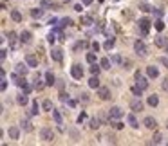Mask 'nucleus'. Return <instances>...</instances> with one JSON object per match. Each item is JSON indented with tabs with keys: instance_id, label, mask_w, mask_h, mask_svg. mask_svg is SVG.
<instances>
[{
	"instance_id": "12",
	"label": "nucleus",
	"mask_w": 168,
	"mask_h": 146,
	"mask_svg": "<svg viewBox=\"0 0 168 146\" xmlns=\"http://www.w3.org/2000/svg\"><path fill=\"white\" fill-rule=\"evenodd\" d=\"M154 44L157 45V47H166L168 45V38L166 36H155V40H154Z\"/></svg>"
},
{
	"instance_id": "24",
	"label": "nucleus",
	"mask_w": 168,
	"mask_h": 146,
	"mask_svg": "<svg viewBox=\"0 0 168 146\" xmlns=\"http://www.w3.org/2000/svg\"><path fill=\"white\" fill-rule=\"evenodd\" d=\"M161 143H163V135H161L159 132H155L152 137V144H161Z\"/></svg>"
},
{
	"instance_id": "51",
	"label": "nucleus",
	"mask_w": 168,
	"mask_h": 146,
	"mask_svg": "<svg viewBox=\"0 0 168 146\" xmlns=\"http://www.w3.org/2000/svg\"><path fill=\"white\" fill-rule=\"evenodd\" d=\"M85 117H87V116H85V112H81L80 116H78V123H83V119H85Z\"/></svg>"
},
{
	"instance_id": "47",
	"label": "nucleus",
	"mask_w": 168,
	"mask_h": 146,
	"mask_svg": "<svg viewBox=\"0 0 168 146\" xmlns=\"http://www.w3.org/2000/svg\"><path fill=\"white\" fill-rule=\"evenodd\" d=\"M123 126H125V124L121 123V121H116V123H114V128H116V130H121Z\"/></svg>"
},
{
	"instance_id": "34",
	"label": "nucleus",
	"mask_w": 168,
	"mask_h": 146,
	"mask_svg": "<svg viewBox=\"0 0 168 146\" xmlns=\"http://www.w3.org/2000/svg\"><path fill=\"white\" fill-rule=\"evenodd\" d=\"M22 128L25 132H33V124H31L29 121H22Z\"/></svg>"
},
{
	"instance_id": "43",
	"label": "nucleus",
	"mask_w": 168,
	"mask_h": 146,
	"mask_svg": "<svg viewBox=\"0 0 168 146\" xmlns=\"http://www.w3.org/2000/svg\"><path fill=\"white\" fill-rule=\"evenodd\" d=\"M112 63H123V60H121V56H119V54H116V56H112Z\"/></svg>"
},
{
	"instance_id": "25",
	"label": "nucleus",
	"mask_w": 168,
	"mask_h": 146,
	"mask_svg": "<svg viewBox=\"0 0 168 146\" xmlns=\"http://www.w3.org/2000/svg\"><path fill=\"white\" fill-rule=\"evenodd\" d=\"M45 83H47L49 87L54 85V76H52V72H45Z\"/></svg>"
},
{
	"instance_id": "18",
	"label": "nucleus",
	"mask_w": 168,
	"mask_h": 146,
	"mask_svg": "<svg viewBox=\"0 0 168 146\" xmlns=\"http://www.w3.org/2000/svg\"><path fill=\"white\" fill-rule=\"evenodd\" d=\"M27 70H29V65H27V63H18V65H16V72L22 74V76H25Z\"/></svg>"
},
{
	"instance_id": "31",
	"label": "nucleus",
	"mask_w": 168,
	"mask_h": 146,
	"mask_svg": "<svg viewBox=\"0 0 168 146\" xmlns=\"http://www.w3.org/2000/svg\"><path fill=\"white\" fill-rule=\"evenodd\" d=\"M52 117H54V121H56V124H62V116H60L58 110L52 108Z\"/></svg>"
},
{
	"instance_id": "5",
	"label": "nucleus",
	"mask_w": 168,
	"mask_h": 146,
	"mask_svg": "<svg viewBox=\"0 0 168 146\" xmlns=\"http://www.w3.org/2000/svg\"><path fill=\"white\" fill-rule=\"evenodd\" d=\"M136 80H138V87H141L143 90H146V88H148V80H146V78H143L139 70L136 72Z\"/></svg>"
},
{
	"instance_id": "35",
	"label": "nucleus",
	"mask_w": 168,
	"mask_h": 146,
	"mask_svg": "<svg viewBox=\"0 0 168 146\" xmlns=\"http://www.w3.org/2000/svg\"><path fill=\"white\" fill-rule=\"evenodd\" d=\"M54 33H56V31L52 29L51 33H49V36H47V42H49V44H54V42H56V34H54Z\"/></svg>"
},
{
	"instance_id": "38",
	"label": "nucleus",
	"mask_w": 168,
	"mask_h": 146,
	"mask_svg": "<svg viewBox=\"0 0 168 146\" xmlns=\"http://www.w3.org/2000/svg\"><path fill=\"white\" fill-rule=\"evenodd\" d=\"M87 61L90 63V65L96 63V54H94V52H89V54H87Z\"/></svg>"
},
{
	"instance_id": "11",
	"label": "nucleus",
	"mask_w": 168,
	"mask_h": 146,
	"mask_svg": "<svg viewBox=\"0 0 168 146\" xmlns=\"http://www.w3.org/2000/svg\"><path fill=\"white\" fill-rule=\"evenodd\" d=\"M25 63H27L31 69H33V67H38V60H36V56H35V54H27V56H25Z\"/></svg>"
},
{
	"instance_id": "59",
	"label": "nucleus",
	"mask_w": 168,
	"mask_h": 146,
	"mask_svg": "<svg viewBox=\"0 0 168 146\" xmlns=\"http://www.w3.org/2000/svg\"><path fill=\"white\" fill-rule=\"evenodd\" d=\"M166 52H168V45H166Z\"/></svg>"
},
{
	"instance_id": "55",
	"label": "nucleus",
	"mask_w": 168,
	"mask_h": 146,
	"mask_svg": "<svg viewBox=\"0 0 168 146\" xmlns=\"http://www.w3.org/2000/svg\"><path fill=\"white\" fill-rule=\"evenodd\" d=\"M81 9H83V8H81V4H76V6H74V11H78V13H80Z\"/></svg>"
},
{
	"instance_id": "26",
	"label": "nucleus",
	"mask_w": 168,
	"mask_h": 146,
	"mask_svg": "<svg viewBox=\"0 0 168 146\" xmlns=\"http://www.w3.org/2000/svg\"><path fill=\"white\" fill-rule=\"evenodd\" d=\"M11 18H13L15 22H22V15H20V11L13 9V11H11Z\"/></svg>"
},
{
	"instance_id": "17",
	"label": "nucleus",
	"mask_w": 168,
	"mask_h": 146,
	"mask_svg": "<svg viewBox=\"0 0 168 146\" xmlns=\"http://www.w3.org/2000/svg\"><path fill=\"white\" fill-rule=\"evenodd\" d=\"M31 33L29 31H22V33H20V42H22V44H29L31 42Z\"/></svg>"
},
{
	"instance_id": "29",
	"label": "nucleus",
	"mask_w": 168,
	"mask_h": 146,
	"mask_svg": "<svg viewBox=\"0 0 168 146\" xmlns=\"http://www.w3.org/2000/svg\"><path fill=\"white\" fill-rule=\"evenodd\" d=\"M42 108L47 110V112H52V103H51V99H45V101L42 103Z\"/></svg>"
},
{
	"instance_id": "21",
	"label": "nucleus",
	"mask_w": 168,
	"mask_h": 146,
	"mask_svg": "<svg viewBox=\"0 0 168 146\" xmlns=\"http://www.w3.org/2000/svg\"><path fill=\"white\" fill-rule=\"evenodd\" d=\"M31 16H33V18H42V16H44V9L42 8L31 9Z\"/></svg>"
},
{
	"instance_id": "20",
	"label": "nucleus",
	"mask_w": 168,
	"mask_h": 146,
	"mask_svg": "<svg viewBox=\"0 0 168 146\" xmlns=\"http://www.w3.org/2000/svg\"><path fill=\"white\" fill-rule=\"evenodd\" d=\"M146 103L150 105V107H157L159 105V97L155 94H152V96H148V99H146Z\"/></svg>"
},
{
	"instance_id": "54",
	"label": "nucleus",
	"mask_w": 168,
	"mask_h": 146,
	"mask_svg": "<svg viewBox=\"0 0 168 146\" xmlns=\"http://www.w3.org/2000/svg\"><path fill=\"white\" fill-rule=\"evenodd\" d=\"M123 67H125V69H130V60H125V61H123Z\"/></svg>"
},
{
	"instance_id": "16",
	"label": "nucleus",
	"mask_w": 168,
	"mask_h": 146,
	"mask_svg": "<svg viewBox=\"0 0 168 146\" xmlns=\"http://www.w3.org/2000/svg\"><path fill=\"white\" fill-rule=\"evenodd\" d=\"M16 103H18L20 107H25V105L29 103V97H27V94H25V92H24V94H20L18 97H16Z\"/></svg>"
},
{
	"instance_id": "15",
	"label": "nucleus",
	"mask_w": 168,
	"mask_h": 146,
	"mask_svg": "<svg viewBox=\"0 0 168 146\" xmlns=\"http://www.w3.org/2000/svg\"><path fill=\"white\" fill-rule=\"evenodd\" d=\"M62 49H52V52H51V58L54 60V61H62V58H63V54H62Z\"/></svg>"
},
{
	"instance_id": "53",
	"label": "nucleus",
	"mask_w": 168,
	"mask_h": 146,
	"mask_svg": "<svg viewBox=\"0 0 168 146\" xmlns=\"http://www.w3.org/2000/svg\"><path fill=\"white\" fill-rule=\"evenodd\" d=\"M60 99H62V101H69V96L62 92V94H60Z\"/></svg>"
},
{
	"instance_id": "36",
	"label": "nucleus",
	"mask_w": 168,
	"mask_h": 146,
	"mask_svg": "<svg viewBox=\"0 0 168 146\" xmlns=\"http://www.w3.org/2000/svg\"><path fill=\"white\" fill-rule=\"evenodd\" d=\"M154 27H155L157 31H163V29H165V22H163V20H155Z\"/></svg>"
},
{
	"instance_id": "52",
	"label": "nucleus",
	"mask_w": 168,
	"mask_h": 146,
	"mask_svg": "<svg viewBox=\"0 0 168 146\" xmlns=\"http://www.w3.org/2000/svg\"><path fill=\"white\" fill-rule=\"evenodd\" d=\"M0 88H2V90H6V88H8V81H6V80H2V83H0Z\"/></svg>"
},
{
	"instance_id": "3",
	"label": "nucleus",
	"mask_w": 168,
	"mask_h": 146,
	"mask_svg": "<svg viewBox=\"0 0 168 146\" xmlns=\"http://www.w3.org/2000/svg\"><path fill=\"white\" fill-rule=\"evenodd\" d=\"M119 117H123V110L119 107H112L109 110V119H119Z\"/></svg>"
},
{
	"instance_id": "14",
	"label": "nucleus",
	"mask_w": 168,
	"mask_h": 146,
	"mask_svg": "<svg viewBox=\"0 0 168 146\" xmlns=\"http://www.w3.org/2000/svg\"><path fill=\"white\" fill-rule=\"evenodd\" d=\"M89 87L90 88H100V78H98V74H92V78L89 80Z\"/></svg>"
},
{
	"instance_id": "19",
	"label": "nucleus",
	"mask_w": 168,
	"mask_h": 146,
	"mask_svg": "<svg viewBox=\"0 0 168 146\" xmlns=\"http://www.w3.org/2000/svg\"><path fill=\"white\" fill-rule=\"evenodd\" d=\"M127 121H128V124H130L132 128H138V126H139L138 119H136V116H134V114H128V116H127Z\"/></svg>"
},
{
	"instance_id": "44",
	"label": "nucleus",
	"mask_w": 168,
	"mask_h": 146,
	"mask_svg": "<svg viewBox=\"0 0 168 146\" xmlns=\"http://www.w3.org/2000/svg\"><path fill=\"white\" fill-rule=\"evenodd\" d=\"M161 87H163V90H165V92H168V78H165V80H163Z\"/></svg>"
},
{
	"instance_id": "42",
	"label": "nucleus",
	"mask_w": 168,
	"mask_h": 146,
	"mask_svg": "<svg viewBox=\"0 0 168 146\" xmlns=\"http://www.w3.org/2000/svg\"><path fill=\"white\" fill-rule=\"evenodd\" d=\"M20 88H22V90H24V92H25V94H29V92H31V85H29V83H27V81H25V83H24V85H22V87H20Z\"/></svg>"
},
{
	"instance_id": "33",
	"label": "nucleus",
	"mask_w": 168,
	"mask_h": 146,
	"mask_svg": "<svg viewBox=\"0 0 168 146\" xmlns=\"http://www.w3.org/2000/svg\"><path fill=\"white\" fill-rule=\"evenodd\" d=\"M132 94L138 96V97H141V94H143V88L138 87V85H136V87H132Z\"/></svg>"
},
{
	"instance_id": "39",
	"label": "nucleus",
	"mask_w": 168,
	"mask_h": 146,
	"mask_svg": "<svg viewBox=\"0 0 168 146\" xmlns=\"http://www.w3.org/2000/svg\"><path fill=\"white\" fill-rule=\"evenodd\" d=\"M81 22L85 23V25H92V23H94V20H92L90 16H83V18H81Z\"/></svg>"
},
{
	"instance_id": "28",
	"label": "nucleus",
	"mask_w": 168,
	"mask_h": 146,
	"mask_svg": "<svg viewBox=\"0 0 168 146\" xmlns=\"http://www.w3.org/2000/svg\"><path fill=\"white\" fill-rule=\"evenodd\" d=\"M89 126H90V130H98V128L101 126V124H100V119H90Z\"/></svg>"
},
{
	"instance_id": "45",
	"label": "nucleus",
	"mask_w": 168,
	"mask_h": 146,
	"mask_svg": "<svg viewBox=\"0 0 168 146\" xmlns=\"http://www.w3.org/2000/svg\"><path fill=\"white\" fill-rule=\"evenodd\" d=\"M83 47H87V42H78L74 45V49H83Z\"/></svg>"
},
{
	"instance_id": "30",
	"label": "nucleus",
	"mask_w": 168,
	"mask_h": 146,
	"mask_svg": "<svg viewBox=\"0 0 168 146\" xmlns=\"http://www.w3.org/2000/svg\"><path fill=\"white\" fill-rule=\"evenodd\" d=\"M114 44H116V40H114V38H109V40H107V42L103 44V47H105L107 51H110V49L114 47Z\"/></svg>"
},
{
	"instance_id": "56",
	"label": "nucleus",
	"mask_w": 168,
	"mask_h": 146,
	"mask_svg": "<svg viewBox=\"0 0 168 146\" xmlns=\"http://www.w3.org/2000/svg\"><path fill=\"white\" fill-rule=\"evenodd\" d=\"M49 23H51V25H56V23H58V18H51V20H49Z\"/></svg>"
},
{
	"instance_id": "49",
	"label": "nucleus",
	"mask_w": 168,
	"mask_h": 146,
	"mask_svg": "<svg viewBox=\"0 0 168 146\" xmlns=\"http://www.w3.org/2000/svg\"><path fill=\"white\" fill-rule=\"evenodd\" d=\"M80 101H83V103H87L89 101V94H85V92H83V94L80 96Z\"/></svg>"
},
{
	"instance_id": "22",
	"label": "nucleus",
	"mask_w": 168,
	"mask_h": 146,
	"mask_svg": "<svg viewBox=\"0 0 168 146\" xmlns=\"http://www.w3.org/2000/svg\"><path fill=\"white\" fill-rule=\"evenodd\" d=\"M9 44H11V49H16V33H13V31H9Z\"/></svg>"
},
{
	"instance_id": "7",
	"label": "nucleus",
	"mask_w": 168,
	"mask_h": 146,
	"mask_svg": "<svg viewBox=\"0 0 168 146\" xmlns=\"http://www.w3.org/2000/svg\"><path fill=\"white\" fill-rule=\"evenodd\" d=\"M130 108L134 110V112H141V110H143V101H141L139 97L132 99V101H130Z\"/></svg>"
},
{
	"instance_id": "10",
	"label": "nucleus",
	"mask_w": 168,
	"mask_h": 146,
	"mask_svg": "<svg viewBox=\"0 0 168 146\" xmlns=\"http://www.w3.org/2000/svg\"><path fill=\"white\" fill-rule=\"evenodd\" d=\"M146 74H148V78H152V80H155L157 76H159V69L154 65H148L146 67Z\"/></svg>"
},
{
	"instance_id": "58",
	"label": "nucleus",
	"mask_w": 168,
	"mask_h": 146,
	"mask_svg": "<svg viewBox=\"0 0 168 146\" xmlns=\"http://www.w3.org/2000/svg\"><path fill=\"white\" fill-rule=\"evenodd\" d=\"M81 2H83L85 6H90V4H92V0H81Z\"/></svg>"
},
{
	"instance_id": "46",
	"label": "nucleus",
	"mask_w": 168,
	"mask_h": 146,
	"mask_svg": "<svg viewBox=\"0 0 168 146\" xmlns=\"http://www.w3.org/2000/svg\"><path fill=\"white\" fill-rule=\"evenodd\" d=\"M42 6L44 8H52V2L51 0H42Z\"/></svg>"
},
{
	"instance_id": "37",
	"label": "nucleus",
	"mask_w": 168,
	"mask_h": 146,
	"mask_svg": "<svg viewBox=\"0 0 168 146\" xmlns=\"http://www.w3.org/2000/svg\"><path fill=\"white\" fill-rule=\"evenodd\" d=\"M100 70H101V65L92 63V67H90V74H100Z\"/></svg>"
},
{
	"instance_id": "40",
	"label": "nucleus",
	"mask_w": 168,
	"mask_h": 146,
	"mask_svg": "<svg viewBox=\"0 0 168 146\" xmlns=\"http://www.w3.org/2000/svg\"><path fill=\"white\" fill-rule=\"evenodd\" d=\"M38 101H33V110H31V116H36L38 114Z\"/></svg>"
},
{
	"instance_id": "27",
	"label": "nucleus",
	"mask_w": 168,
	"mask_h": 146,
	"mask_svg": "<svg viewBox=\"0 0 168 146\" xmlns=\"http://www.w3.org/2000/svg\"><path fill=\"white\" fill-rule=\"evenodd\" d=\"M45 85H47V83H44V81L40 80V76H38L36 80H35V88H36V90H42V88H44Z\"/></svg>"
},
{
	"instance_id": "1",
	"label": "nucleus",
	"mask_w": 168,
	"mask_h": 146,
	"mask_svg": "<svg viewBox=\"0 0 168 146\" xmlns=\"http://www.w3.org/2000/svg\"><path fill=\"white\" fill-rule=\"evenodd\" d=\"M40 137H42V141H45V143H51L52 139H54V132H52V128H42L40 130Z\"/></svg>"
},
{
	"instance_id": "50",
	"label": "nucleus",
	"mask_w": 168,
	"mask_h": 146,
	"mask_svg": "<svg viewBox=\"0 0 168 146\" xmlns=\"http://www.w3.org/2000/svg\"><path fill=\"white\" fill-rule=\"evenodd\" d=\"M92 51H94V52L100 51V44H98V42H92Z\"/></svg>"
},
{
	"instance_id": "57",
	"label": "nucleus",
	"mask_w": 168,
	"mask_h": 146,
	"mask_svg": "<svg viewBox=\"0 0 168 146\" xmlns=\"http://www.w3.org/2000/svg\"><path fill=\"white\" fill-rule=\"evenodd\" d=\"M69 107H73L74 108V107H76V101H74V99H69Z\"/></svg>"
},
{
	"instance_id": "13",
	"label": "nucleus",
	"mask_w": 168,
	"mask_h": 146,
	"mask_svg": "<svg viewBox=\"0 0 168 146\" xmlns=\"http://www.w3.org/2000/svg\"><path fill=\"white\" fill-rule=\"evenodd\" d=\"M8 133H9V139H13V141H16V139L20 137V130H18V126H11Z\"/></svg>"
},
{
	"instance_id": "41",
	"label": "nucleus",
	"mask_w": 168,
	"mask_h": 146,
	"mask_svg": "<svg viewBox=\"0 0 168 146\" xmlns=\"http://www.w3.org/2000/svg\"><path fill=\"white\" fill-rule=\"evenodd\" d=\"M139 9H141V11H145V13H148V11H152V8H150L148 4H139Z\"/></svg>"
},
{
	"instance_id": "23",
	"label": "nucleus",
	"mask_w": 168,
	"mask_h": 146,
	"mask_svg": "<svg viewBox=\"0 0 168 146\" xmlns=\"http://www.w3.org/2000/svg\"><path fill=\"white\" fill-rule=\"evenodd\" d=\"M100 65H101V69H110V67H112V60H109V58H101Z\"/></svg>"
},
{
	"instance_id": "6",
	"label": "nucleus",
	"mask_w": 168,
	"mask_h": 146,
	"mask_svg": "<svg viewBox=\"0 0 168 146\" xmlns=\"http://www.w3.org/2000/svg\"><path fill=\"white\" fill-rule=\"evenodd\" d=\"M98 96H100V99L107 101V99H110V90L107 87H100L98 88Z\"/></svg>"
},
{
	"instance_id": "32",
	"label": "nucleus",
	"mask_w": 168,
	"mask_h": 146,
	"mask_svg": "<svg viewBox=\"0 0 168 146\" xmlns=\"http://www.w3.org/2000/svg\"><path fill=\"white\" fill-rule=\"evenodd\" d=\"M71 23H73L71 18H62V20H60V29H63L65 25H71Z\"/></svg>"
},
{
	"instance_id": "2",
	"label": "nucleus",
	"mask_w": 168,
	"mask_h": 146,
	"mask_svg": "<svg viewBox=\"0 0 168 146\" xmlns=\"http://www.w3.org/2000/svg\"><path fill=\"white\" fill-rule=\"evenodd\" d=\"M134 51L138 52L139 56H145V54H146V45H145V42L138 40V42L134 44Z\"/></svg>"
},
{
	"instance_id": "9",
	"label": "nucleus",
	"mask_w": 168,
	"mask_h": 146,
	"mask_svg": "<svg viewBox=\"0 0 168 146\" xmlns=\"http://www.w3.org/2000/svg\"><path fill=\"white\" fill-rule=\"evenodd\" d=\"M143 124H145L146 128H148V130H155V126H157V121H155V119H154V117H145V121H143Z\"/></svg>"
},
{
	"instance_id": "48",
	"label": "nucleus",
	"mask_w": 168,
	"mask_h": 146,
	"mask_svg": "<svg viewBox=\"0 0 168 146\" xmlns=\"http://www.w3.org/2000/svg\"><path fill=\"white\" fill-rule=\"evenodd\" d=\"M0 58H2V61L8 58V51H6V49H2V51H0Z\"/></svg>"
},
{
	"instance_id": "8",
	"label": "nucleus",
	"mask_w": 168,
	"mask_h": 146,
	"mask_svg": "<svg viewBox=\"0 0 168 146\" xmlns=\"http://www.w3.org/2000/svg\"><path fill=\"white\" fill-rule=\"evenodd\" d=\"M150 20L148 18H141L139 20V27H141V31H143V34H148V29H150Z\"/></svg>"
},
{
	"instance_id": "4",
	"label": "nucleus",
	"mask_w": 168,
	"mask_h": 146,
	"mask_svg": "<svg viewBox=\"0 0 168 146\" xmlns=\"http://www.w3.org/2000/svg\"><path fill=\"white\" fill-rule=\"evenodd\" d=\"M71 74H73L74 80H81L83 78V69L80 65H73L71 67Z\"/></svg>"
},
{
	"instance_id": "60",
	"label": "nucleus",
	"mask_w": 168,
	"mask_h": 146,
	"mask_svg": "<svg viewBox=\"0 0 168 146\" xmlns=\"http://www.w3.org/2000/svg\"><path fill=\"white\" fill-rule=\"evenodd\" d=\"M166 128H168V121H166Z\"/></svg>"
}]
</instances>
